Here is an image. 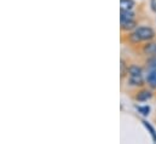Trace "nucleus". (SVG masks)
<instances>
[{
    "instance_id": "9d476101",
    "label": "nucleus",
    "mask_w": 156,
    "mask_h": 144,
    "mask_svg": "<svg viewBox=\"0 0 156 144\" xmlns=\"http://www.w3.org/2000/svg\"><path fill=\"white\" fill-rule=\"evenodd\" d=\"M136 109L143 115V116H148L150 113V107L149 106H136Z\"/></svg>"
},
{
    "instance_id": "39448f33",
    "label": "nucleus",
    "mask_w": 156,
    "mask_h": 144,
    "mask_svg": "<svg viewBox=\"0 0 156 144\" xmlns=\"http://www.w3.org/2000/svg\"><path fill=\"white\" fill-rule=\"evenodd\" d=\"M143 52H144L147 56L155 57V56H156V42L148 41V42H147V44L143 46Z\"/></svg>"
},
{
    "instance_id": "f03ea898",
    "label": "nucleus",
    "mask_w": 156,
    "mask_h": 144,
    "mask_svg": "<svg viewBox=\"0 0 156 144\" xmlns=\"http://www.w3.org/2000/svg\"><path fill=\"white\" fill-rule=\"evenodd\" d=\"M128 82L132 86H142L144 84V74L142 68L131 66L128 68Z\"/></svg>"
},
{
    "instance_id": "f257e3e1",
    "label": "nucleus",
    "mask_w": 156,
    "mask_h": 144,
    "mask_svg": "<svg viewBox=\"0 0 156 144\" xmlns=\"http://www.w3.org/2000/svg\"><path fill=\"white\" fill-rule=\"evenodd\" d=\"M154 38H155V31L151 27H137L128 35V40L132 44H139L142 41H150Z\"/></svg>"
},
{
    "instance_id": "9b49d317",
    "label": "nucleus",
    "mask_w": 156,
    "mask_h": 144,
    "mask_svg": "<svg viewBox=\"0 0 156 144\" xmlns=\"http://www.w3.org/2000/svg\"><path fill=\"white\" fill-rule=\"evenodd\" d=\"M126 74H128V68L126 69V66H125V62L121 61V76L123 77Z\"/></svg>"
},
{
    "instance_id": "ddd939ff",
    "label": "nucleus",
    "mask_w": 156,
    "mask_h": 144,
    "mask_svg": "<svg viewBox=\"0 0 156 144\" xmlns=\"http://www.w3.org/2000/svg\"><path fill=\"white\" fill-rule=\"evenodd\" d=\"M155 144H156V143H155Z\"/></svg>"
},
{
    "instance_id": "1a4fd4ad",
    "label": "nucleus",
    "mask_w": 156,
    "mask_h": 144,
    "mask_svg": "<svg viewBox=\"0 0 156 144\" xmlns=\"http://www.w3.org/2000/svg\"><path fill=\"white\" fill-rule=\"evenodd\" d=\"M142 124L144 125V127L149 131V133H150V136H151V138H153V141L154 142H156V131H155V128L148 122V121H145V120H142Z\"/></svg>"
},
{
    "instance_id": "f8f14e48",
    "label": "nucleus",
    "mask_w": 156,
    "mask_h": 144,
    "mask_svg": "<svg viewBox=\"0 0 156 144\" xmlns=\"http://www.w3.org/2000/svg\"><path fill=\"white\" fill-rule=\"evenodd\" d=\"M150 10L156 13V0H150Z\"/></svg>"
},
{
    "instance_id": "6e6552de",
    "label": "nucleus",
    "mask_w": 156,
    "mask_h": 144,
    "mask_svg": "<svg viewBox=\"0 0 156 144\" xmlns=\"http://www.w3.org/2000/svg\"><path fill=\"white\" fill-rule=\"evenodd\" d=\"M120 20H136V13L132 11H120Z\"/></svg>"
},
{
    "instance_id": "20e7f679",
    "label": "nucleus",
    "mask_w": 156,
    "mask_h": 144,
    "mask_svg": "<svg viewBox=\"0 0 156 144\" xmlns=\"http://www.w3.org/2000/svg\"><path fill=\"white\" fill-rule=\"evenodd\" d=\"M120 28L122 32H133L137 28L136 20H120Z\"/></svg>"
},
{
    "instance_id": "0eeeda50",
    "label": "nucleus",
    "mask_w": 156,
    "mask_h": 144,
    "mask_svg": "<svg viewBox=\"0 0 156 144\" xmlns=\"http://www.w3.org/2000/svg\"><path fill=\"white\" fill-rule=\"evenodd\" d=\"M153 97V93L150 92V91H140V92H138V95L136 96V99L138 101V102H147V101H149L150 98Z\"/></svg>"
},
{
    "instance_id": "7ed1b4c3",
    "label": "nucleus",
    "mask_w": 156,
    "mask_h": 144,
    "mask_svg": "<svg viewBox=\"0 0 156 144\" xmlns=\"http://www.w3.org/2000/svg\"><path fill=\"white\" fill-rule=\"evenodd\" d=\"M148 72H147V82L150 87L156 88V56L148 61Z\"/></svg>"
},
{
    "instance_id": "423d86ee",
    "label": "nucleus",
    "mask_w": 156,
    "mask_h": 144,
    "mask_svg": "<svg viewBox=\"0 0 156 144\" xmlns=\"http://www.w3.org/2000/svg\"><path fill=\"white\" fill-rule=\"evenodd\" d=\"M136 7L134 0H120V10L123 11H132Z\"/></svg>"
}]
</instances>
